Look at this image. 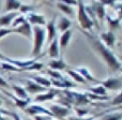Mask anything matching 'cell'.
<instances>
[{"instance_id": "cell-1", "label": "cell", "mask_w": 122, "mask_h": 120, "mask_svg": "<svg viewBox=\"0 0 122 120\" xmlns=\"http://www.w3.org/2000/svg\"><path fill=\"white\" fill-rule=\"evenodd\" d=\"M81 32H82V34L86 37L87 41L89 42V44L92 47V49L99 55V57L107 64V67L109 68L112 72L121 71V67H122L121 61L110 51V48L105 46V45L100 41V39L94 37L91 32L84 31V30H81Z\"/></svg>"}, {"instance_id": "cell-2", "label": "cell", "mask_w": 122, "mask_h": 120, "mask_svg": "<svg viewBox=\"0 0 122 120\" xmlns=\"http://www.w3.org/2000/svg\"><path fill=\"white\" fill-rule=\"evenodd\" d=\"M32 38H33V47H32V56L38 57L41 54L43 45L46 38L45 28L41 26H33L32 27Z\"/></svg>"}, {"instance_id": "cell-3", "label": "cell", "mask_w": 122, "mask_h": 120, "mask_svg": "<svg viewBox=\"0 0 122 120\" xmlns=\"http://www.w3.org/2000/svg\"><path fill=\"white\" fill-rule=\"evenodd\" d=\"M63 93H64V99L70 104H73L75 106H84L90 103V100L86 92H76L71 89H64Z\"/></svg>"}, {"instance_id": "cell-4", "label": "cell", "mask_w": 122, "mask_h": 120, "mask_svg": "<svg viewBox=\"0 0 122 120\" xmlns=\"http://www.w3.org/2000/svg\"><path fill=\"white\" fill-rule=\"evenodd\" d=\"M78 10H77V21L80 25V28L84 31H88L90 32L91 29L93 27V21L91 19V17L89 16L88 12L86 11V8H85V2L79 1L77 3Z\"/></svg>"}, {"instance_id": "cell-5", "label": "cell", "mask_w": 122, "mask_h": 120, "mask_svg": "<svg viewBox=\"0 0 122 120\" xmlns=\"http://www.w3.org/2000/svg\"><path fill=\"white\" fill-rule=\"evenodd\" d=\"M102 87L106 90H114V91H120L122 89V78L119 77H109L106 80L100 82Z\"/></svg>"}, {"instance_id": "cell-6", "label": "cell", "mask_w": 122, "mask_h": 120, "mask_svg": "<svg viewBox=\"0 0 122 120\" xmlns=\"http://www.w3.org/2000/svg\"><path fill=\"white\" fill-rule=\"evenodd\" d=\"M49 112L51 113V116L56 117L58 119H63L65 118L66 116L70 115V108L69 107H65L63 105H59V104H51L49 106Z\"/></svg>"}, {"instance_id": "cell-7", "label": "cell", "mask_w": 122, "mask_h": 120, "mask_svg": "<svg viewBox=\"0 0 122 120\" xmlns=\"http://www.w3.org/2000/svg\"><path fill=\"white\" fill-rule=\"evenodd\" d=\"M25 113L30 116H41V115H47V116H51V113L49 112L47 108H45L44 106L41 105H36V104H33V105H28L27 107L25 108ZM53 117V116H51Z\"/></svg>"}, {"instance_id": "cell-8", "label": "cell", "mask_w": 122, "mask_h": 120, "mask_svg": "<svg viewBox=\"0 0 122 120\" xmlns=\"http://www.w3.org/2000/svg\"><path fill=\"white\" fill-rule=\"evenodd\" d=\"M92 5L90 9L92 10L94 16L97 17V21H100V23L103 24L104 19H105V6L101 3V1H93L91 2Z\"/></svg>"}, {"instance_id": "cell-9", "label": "cell", "mask_w": 122, "mask_h": 120, "mask_svg": "<svg viewBox=\"0 0 122 120\" xmlns=\"http://www.w3.org/2000/svg\"><path fill=\"white\" fill-rule=\"evenodd\" d=\"M25 90L27 93H30V94H36V93H43L46 92L47 88H44V87L38 85L36 83H34L32 79H27L26 80V87Z\"/></svg>"}, {"instance_id": "cell-10", "label": "cell", "mask_w": 122, "mask_h": 120, "mask_svg": "<svg viewBox=\"0 0 122 120\" xmlns=\"http://www.w3.org/2000/svg\"><path fill=\"white\" fill-rule=\"evenodd\" d=\"M26 17V21L30 24V25H34V26H41L42 25H46V21H45V17L42 14H39L36 12H31L28 13Z\"/></svg>"}, {"instance_id": "cell-11", "label": "cell", "mask_w": 122, "mask_h": 120, "mask_svg": "<svg viewBox=\"0 0 122 120\" xmlns=\"http://www.w3.org/2000/svg\"><path fill=\"white\" fill-rule=\"evenodd\" d=\"M12 30H13V33L21 34V36H24L25 38H28V39L32 38V26L27 21L24 24H21L20 26H18V27L13 28Z\"/></svg>"}, {"instance_id": "cell-12", "label": "cell", "mask_w": 122, "mask_h": 120, "mask_svg": "<svg viewBox=\"0 0 122 120\" xmlns=\"http://www.w3.org/2000/svg\"><path fill=\"white\" fill-rule=\"evenodd\" d=\"M100 41L103 43L105 46L109 47H114L116 44V34L112 31H107V32H103V33L100 34Z\"/></svg>"}, {"instance_id": "cell-13", "label": "cell", "mask_w": 122, "mask_h": 120, "mask_svg": "<svg viewBox=\"0 0 122 120\" xmlns=\"http://www.w3.org/2000/svg\"><path fill=\"white\" fill-rule=\"evenodd\" d=\"M46 36H47V42L51 43L56 38H57V28H56V19H51L48 23L46 24Z\"/></svg>"}, {"instance_id": "cell-14", "label": "cell", "mask_w": 122, "mask_h": 120, "mask_svg": "<svg viewBox=\"0 0 122 120\" xmlns=\"http://www.w3.org/2000/svg\"><path fill=\"white\" fill-rule=\"evenodd\" d=\"M59 94V91L56 90V89H51L48 90L46 92L40 93V94H36V97L34 98V101L36 102H47V101H51L54 100L57 95Z\"/></svg>"}, {"instance_id": "cell-15", "label": "cell", "mask_w": 122, "mask_h": 120, "mask_svg": "<svg viewBox=\"0 0 122 120\" xmlns=\"http://www.w3.org/2000/svg\"><path fill=\"white\" fill-rule=\"evenodd\" d=\"M51 80V84L54 85L55 87L57 88H60V89H71V88H75L76 85L75 83H72L71 80L66 79L65 77H63L62 79H59V80H56V79H49Z\"/></svg>"}, {"instance_id": "cell-16", "label": "cell", "mask_w": 122, "mask_h": 120, "mask_svg": "<svg viewBox=\"0 0 122 120\" xmlns=\"http://www.w3.org/2000/svg\"><path fill=\"white\" fill-rule=\"evenodd\" d=\"M18 12H12V13H6L4 15H1L0 16V26L2 28H6L12 24L13 19L18 15Z\"/></svg>"}, {"instance_id": "cell-17", "label": "cell", "mask_w": 122, "mask_h": 120, "mask_svg": "<svg viewBox=\"0 0 122 120\" xmlns=\"http://www.w3.org/2000/svg\"><path fill=\"white\" fill-rule=\"evenodd\" d=\"M48 67L51 70H53V71H62V70H64L65 68H66V63H65L64 59H63V57L59 58V59H53L51 61H49L48 62Z\"/></svg>"}, {"instance_id": "cell-18", "label": "cell", "mask_w": 122, "mask_h": 120, "mask_svg": "<svg viewBox=\"0 0 122 120\" xmlns=\"http://www.w3.org/2000/svg\"><path fill=\"white\" fill-rule=\"evenodd\" d=\"M48 55L53 59H57L60 55V47L59 43H58V38H56L51 43H49V48H48Z\"/></svg>"}, {"instance_id": "cell-19", "label": "cell", "mask_w": 122, "mask_h": 120, "mask_svg": "<svg viewBox=\"0 0 122 120\" xmlns=\"http://www.w3.org/2000/svg\"><path fill=\"white\" fill-rule=\"evenodd\" d=\"M71 25H72L71 19H69L65 16H62L58 19V23H56V28H57V30H59L63 33V32H65L66 30L70 29Z\"/></svg>"}, {"instance_id": "cell-20", "label": "cell", "mask_w": 122, "mask_h": 120, "mask_svg": "<svg viewBox=\"0 0 122 120\" xmlns=\"http://www.w3.org/2000/svg\"><path fill=\"white\" fill-rule=\"evenodd\" d=\"M72 36H73V31L72 30H66L65 32H63L62 34L60 36V38L58 39V43H59V47L61 48H65V47L69 45L70 41L72 39Z\"/></svg>"}, {"instance_id": "cell-21", "label": "cell", "mask_w": 122, "mask_h": 120, "mask_svg": "<svg viewBox=\"0 0 122 120\" xmlns=\"http://www.w3.org/2000/svg\"><path fill=\"white\" fill-rule=\"evenodd\" d=\"M20 1H14V0H8L4 2V11L6 13H12V12H17L19 11L21 6Z\"/></svg>"}, {"instance_id": "cell-22", "label": "cell", "mask_w": 122, "mask_h": 120, "mask_svg": "<svg viewBox=\"0 0 122 120\" xmlns=\"http://www.w3.org/2000/svg\"><path fill=\"white\" fill-rule=\"evenodd\" d=\"M76 71H77L78 73L82 76V77H84V79L86 80V83L87 82H92V83H99V84H100V80H97V78H95L94 76L90 73V72H89V70L87 69V68L80 67L79 69H77Z\"/></svg>"}, {"instance_id": "cell-23", "label": "cell", "mask_w": 122, "mask_h": 120, "mask_svg": "<svg viewBox=\"0 0 122 120\" xmlns=\"http://www.w3.org/2000/svg\"><path fill=\"white\" fill-rule=\"evenodd\" d=\"M56 4H57V8L59 9L62 13H64L65 15L71 16V17L75 16V11H74L73 6L67 5L66 3H64V1H58V2H56Z\"/></svg>"}, {"instance_id": "cell-24", "label": "cell", "mask_w": 122, "mask_h": 120, "mask_svg": "<svg viewBox=\"0 0 122 120\" xmlns=\"http://www.w3.org/2000/svg\"><path fill=\"white\" fill-rule=\"evenodd\" d=\"M12 89L15 93V97L18 98V99H21V100H28V93L26 92L25 88L19 85H13L12 86Z\"/></svg>"}, {"instance_id": "cell-25", "label": "cell", "mask_w": 122, "mask_h": 120, "mask_svg": "<svg viewBox=\"0 0 122 120\" xmlns=\"http://www.w3.org/2000/svg\"><path fill=\"white\" fill-rule=\"evenodd\" d=\"M5 93H6V94H8L10 98H12L13 101L15 102V105H16L17 107H19L20 110H25V108L27 107L28 105H29L30 99H28V100H21V99H18V98H16L15 95H12L11 93H9V92H5Z\"/></svg>"}, {"instance_id": "cell-26", "label": "cell", "mask_w": 122, "mask_h": 120, "mask_svg": "<svg viewBox=\"0 0 122 120\" xmlns=\"http://www.w3.org/2000/svg\"><path fill=\"white\" fill-rule=\"evenodd\" d=\"M31 79L33 80L34 83H36L38 85H40V86L44 87V88H47V89H48L49 87L51 86V80H49L48 78L43 77V76H32Z\"/></svg>"}, {"instance_id": "cell-27", "label": "cell", "mask_w": 122, "mask_h": 120, "mask_svg": "<svg viewBox=\"0 0 122 120\" xmlns=\"http://www.w3.org/2000/svg\"><path fill=\"white\" fill-rule=\"evenodd\" d=\"M66 73L69 74L76 83H80V84H85V83H86V80L84 79V77H82L76 70H66Z\"/></svg>"}, {"instance_id": "cell-28", "label": "cell", "mask_w": 122, "mask_h": 120, "mask_svg": "<svg viewBox=\"0 0 122 120\" xmlns=\"http://www.w3.org/2000/svg\"><path fill=\"white\" fill-rule=\"evenodd\" d=\"M89 91H91V93H93V94L100 95V97H106V94H107V90L104 87H102L101 85L95 87H90Z\"/></svg>"}, {"instance_id": "cell-29", "label": "cell", "mask_w": 122, "mask_h": 120, "mask_svg": "<svg viewBox=\"0 0 122 120\" xmlns=\"http://www.w3.org/2000/svg\"><path fill=\"white\" fill-rule=\"evenodd\" d=\"M106 19H107L108 25H109V28L112 30V29L115 30V29H117V28L120 27V17H117V18L112 19L109 15H107V16H106ZM112 30H110V31H112Z\"/></svg>"}, {"instance_id": "cell-30", "label": "cell", "mask_w": 122, "mask_h": 120, "mask_svg": "<svg viewBox=\"0 0 122 120\" xmlns=\"http://www.w3.org/2000/svg\"><path fill=\"white\" fill-rule=\"evenodd\" d=\"M122 119V113L116 112V113H110L103 117L101 120H121Z\"/></svg>"}, {"instance_id": "cell-31", "label": "cell", "mask_w": 122, "mask_h": 120, "mask_svg": "<svg viewBox=\"0 0 122 120\" xmlns=\"http://www.w3.org/2000/svg\"><path fill=\"white\" fill-rule=\"evenodd\" d=\"M25 21H26V17L24 16V15L18 14L14 19H13L12 24H11V26H12V29H13V28L18 27V26H20L21 24H24Z\"/></svg>"}, {"instance_id": "cell-32", "label": "cell", "mask_w": 122, "mask_h": 120, "mask_svg": "<svg viewBox=\"0 0 122 120\" xmlns=\"http://www.w3.org/2000/svg\"><path fill=\"white\" fill-rule=\"evenodd\" d=\"M47 74L51 77V79H56V80H59V79H62L64 76H62V74L58 71H53V70L48 69L47 70Z\"/></svg>"}, {"instance_id": "cell-33", "label": "cell", "mask_w": 122, "mask_h": 120, "mask_svg": "<svg viewBox=\"0 0 122 120\" xmlns=\"http://www.w3.org/2000/svg\"><path fill=\"white\" fill-rule=\"evenodd\" d=\"M1 70H6V71H13V72H20V70L15 68L14 65L10 63H1Z\"/></svg>"}, {"instance_id": "cell-34", "label": "cell", "mask_w": 122, "mask_h": 120, "mask_svg": "<svg viewBox=\"0 0 122 120\" xmlns=\"http://www.w3.org/2000/svg\"><path fill=\"white\" fill-rule=\"evenodd\" d=\"M33 10H34V6L33 5H28V4H21L20 9H19V11H20L21 13H26V14L33 12Z\"/></svg>"}, {"instance_id": "cell-35", "label": "cell", "mask_w": 122, "mask_h": 120, "mask_svg": "<svg viewBox=\"0 0 122 120\" xmlns=\"http://www.w3.org/2000/svg\"><path fill=\"white\" fill-rule=\"evenodd\" d=\"M43 68V63H40V62H34L33 64H31L30 67H28L25 71H36V70H41Z\"/></svg>"}, {"instance_id": "cell-36", "label": "cell", "mask_w": 122, "mask_h": 120, "mask_svg": "<svg viewBox=\"0 0 122 120\" xmlns=\"http://www.w3.org/2000/svg\"><path fill=\"white\" fill-rule=\"evenodd\" d=\"M10 33H13L12 28H0V40L4 37L9 36Z\"/></svg>"}, {"instance_id": "cell-37", "label": "cell", "mask_w": 122, "mask_h": 120, "mask_svg": "<svg viewBox=\"0 0 122 120\" xmlns=\"http://www.w3.org/2000/svg\"><path fill=\"white\" fill-rule=\"evenodd\" d=\"M121 103H122V100H121V93H118L117 94V97L115 98L114 100H112V102L110 104L112 105H121Z\"/></svg>"}, {"instance_id": "cell-38", "label": "cell", "mask_w": 122, "mask_h": 120, "mask_svg": "<svg viewBox=\"0 0 122 120\" xmlns=\"http://www.w3.org/2000/svg\"><path fill=\"white\" fill-rule=\"evenodd\" d=\"M0 113H4V114H6V115H10V116H12V118L14 120H21L20 117H19L16 113H9V112H6L5 110H0Z\"/></svg>"}, {"instance_id": "cell-39", "label": "cell", "mask_w": 122, "mask_h": 120, "mask_svg": "<svg viewBox=\"0 0 122 120\" xmlns=\"http://www.w3.org/2000/svg\"><path fill=\"white\" fill-rule=\"evenodd\" d=\"M34 120H54V118L47 115H41V116H34Z\"/></svg>"}, {"instance_id": "cell-40", "label": "cell", "mask_w": 122, "mask_h": 120, "mask_svg": "<svg viewBox=\"0 0 122 120\" xmlns=\"http://www.w3.org/2000/svg\"><path fill=\"white\" fill-rule=\"evenodd\" d=\"M0 86H1L2 88H10V85L6 83V80L4 79L2 76H0Z\"/></svg>"}, {"instance_id": "cell-41", "label": "cell", "mask_w": 122, "mask_h": 120, "mask_svg": "<svg viewBox=\"0 0 122 120\" xmlns=\"http://www.w3.org/2000/svg\"><path fill=\"white\" fill-rule=\"evenodd\" d=\"M75 110H76V114H77L79 117L85 116V115L88 114V112H87L86 110H80V108H78V107H76V108H75Z\"/></svg>"}, {"instance_id": "cell-42", "label": "cell", "mask_w": 122, "mask_h": 120, "mask_svg": "<svg viewBox=\"0 0 122 120\" xmlns=\"http://www.w3.org/2000/svg\"><path fill=\"white\" fill-rule=\"evenodd\" d=\"M64 3H66L70 6H73V5H77L78 2L77 1H64Z\"/></svg>"}, {"instance_id": "cell-43", "label": "cell", "mask_w": 122, "mask_h": 120, "mask_svg": "<svg viewBox=\"0 0 122 120\" xmlns=\"http://www.w3.org/2000/svg\"><path fill=\"white\" fill-rule=\"evenodd\" d=\"M6 58H8V57H6V56H4L3 54H1V53H0V59H2V60H4V61H5V60H6Z\"/></svg>"}, {"instance_id": "cell-44", "label": "cell", "mask_w": 122, "mask_h": 120, "mask_svg": "<svg viewBox=\"0 0 122 120\" xmlns=\"http://www.w3.org/2000/svg\"><path fill=\"white\" fill-rule=\"evenodd\" d=\"M0 120H3V117H2V115H1V113H0Z\"/></svg>"}, {"instance_id": "cell-45", "label": "cell", "mask_w": 122, "mask_h": 120, "mask_svg": "<svg viewBox=\"0 0 122 120\" xmlns=\"http://www.w3.org/2000/svg\"><path fill=\"white\" fill-rule=\"evenodd\" d=\"M0 70H1V62H0Z\"/></svg>"}, {"instance_id": "cell-46", "label": "cell", "mask_w": 122, "mask_h": 120, "mask_svg": "<svg viewBox=\"0 0 122 120\" xmlns=\"http://www.w3.org/2000/svg\"><path fill=\"white\" fill-rule=\"evenodd\" d=\"M1 103H2V102H1V100H0V105H1Z\"/></svg>"}]
</instances>
